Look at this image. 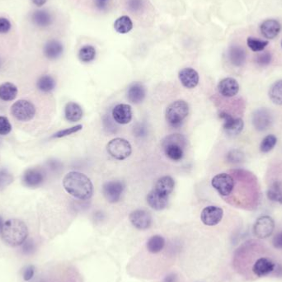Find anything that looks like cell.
<instances>
[{
  "mask_svg": "<svg viewBox=\"0 0 282 282\" xmlns=\"http://www.w3.org/2000/svg\"><path fill=\"white\" fill-rule=\"evenodd\" d=\"M212 185L222 197H229L235 188V181L228 173H219L212 178Z\"/></svg>",
  "mask_w": 282,
  "mask_h": 282,
  "instance_id": "7",
  "label": "cell"
},
{
  "mask_svg": "<svg viewBox=\"0 0 282 282\" xmlns=\"http://www.w3.org/2000/svg\"><path fill=\"white\" fill-rule=\"evenodd\" d=\"M112 117L115 122L121 125H127L132 122V107L128 104H118L112 109Z\"/></svg>",
  "mask_w": 282,
  "mask_h": 282,
  "instance_id": "16",
  "label": "cell"
},
{
  "mask_svg": "<svg viewBox=\"0 0 282 282\" xmlns=\"http://www.w3.org/2000/svg\"><path fill=\"white\" fill-rule=\"evenodd\" d=\"M229 61L236 67L243 66L246 61V52L243 47L234 45L229 50Z\"/></svg>",
  "mask_w": 282,
  "mask_h": 282,
  "instance_id": "23",
  "label": "cell"
},
{
  "mask_svg": "<svg viewBox=\"0 0 282 282\" xmlns=\"http://www.w3.org/2000/svg\"><path fill=\"white\" fill-rule=\"evenodd\" d=\"M11 22L6 17H0V34H5L11 29Z\"/></svg>",
  "mask_w": 282,
  "mask_h": 282,
  "instance_id": "41",
  "label": "cell"
},
{
  "mask_svg": "<svg viewBox=\"0 0 282 282\" xmlns=\"http://www.w3.org/2000/svg\"><path fill=\"white\" fill-rule=\"evenodd\" d=\"M267 196L272 202L282 204V181H275L268 188Z\"/></svg>",
  "mask_w": 282,
  "mask_h": 282,
  "instance_id": "28",
  "label": "cell"
},
{
  "mask_svg": "<svg viewBox=\"0 0 282 282\" xmlns=\"http://www.w3.org/2000/svg\"><path fill=\"white\" fill-rule=\"evenodd\" d=\"M1 237L10 247L22 245L27 239L28 229L24 222L17 219H8L2 224Z\"/></svg>",
  "mask_w": 282,
  "mask_h": 282,
  "instance_id": "2",
  "label": "cell"
},
{
  "mask_svg": "<svg viewBox=\"0 0 282 282\" xmlns=\"http://www.w3.org/2000/svg\"><path fill=\"white\" fill-rule=\"evenodd\" d=\"M1 65H2V62H1V60H0V67H1Z\"/></svg>",
  "mask_w": 282,
  "mask_h": 282,
  "instance_id": "48",
  "label": "cell"
},
{
  "mask_svg": "<svg viewBox=\"0 0 282 282\" xmlns=\"http://www.w3.org/2000/svg\"><path fill=\"white\" fill-rule=\"evenodd\" d=\"M63 187L69 194L76 199L86 201L93 194V185L90 179L79 172L67 173L63 179Z\"/></svg>",
  "mask_w": 282,
  "mask_h": 282,
  "instance_id": "1",
  "label": "cell"
},
{
  "mask_svg": "<svg viewBox=\"0 0 282 282\" xmlns=\"http://www.w3.org/2000/svg\"><path fill=\"white\" fill-rule=\"evenodd\" d=\"M278 143V138L274 135H268L260 143L261 152L266 153L273 150Z\"/></svg>",
  "mask_w": 282,
  "mask_h": 282,
  "instance_id": "34",
  "label": "cell"
},
{
  "mask_svg": "<svg viewBox=\"0 0 282 282\" xmlns=\"http://www.w3.org/2000/svg\"><path fill=\"white\" fill-rule=\"evenodd\" d=\"M124 189L125 184L123 182L111 181L103 185L102 192L107 202L110 203H117L122 198Z\"/></svg>",
  "mask_w": 282,
  "mask_h": 282,
  "instance_id": "9",
  "label": "cell"
},
{
  "mask_svg": "<svg viewBox=\"0 0 282 282\" xmlns=\"http://www.w3.org/2000/svg\"></svg>",
  "mask_w": 282,
  "mask_h": 282,
  "instance_id": "50",
  "label": "cell"
},
{
  "mask_svg": "<svg viewBox=\"0 0 282 282\" xmlns=\"http://www.w3.org/2000/svg\"><path fill=\"white\" fill-rule=\"evenodd\" d=\"M143 6V0H128V8L132 12H137Z\"/></svg>",
  "mask_w": 282,
  "mask_h": 282,
  "instance_id": "42",
  "label": "cell"
},
{
  "mask_svg": "<svg viewBox=\"0 0 282 282\" xmlns=\"http://www.w3.org/2000/svg\"><path fill=\"white\" fill-rule=\"evenodd\" d=\"M219 94L224 97H233L238 94L239 84L234 78H225L218 84Z\"/></svg>",
  "mask_w": 282,
  "mask_h": 282,
  "instance_id": "17",
  "label": "cell"
},
{
  "mask_svg": "<svg viewBox=\"0 0 282 282\" xmlns=\"http://www.w3.org/2000/svg\"><path fill=\"white\" fill-rule=\"evenodd\" d=\"M33 276H34V268L32 267V266L27 267V268L25 269L24 273H23V278H24V280L30 281L33 278Z\"/></svg>",
  "mask_w": 282,
  "mask_h": 282,
  "instance_id": "44",
  "label": "cell"
},
{
  "mask_svg": "<svg viewBox=\"0 0 282 282\" xmlns=\"http://www.w3.org/2000/svg\"><path fill=\"white\" fill-rule=\"evenodd\" d=\"M13 178L7 170H0V188H5L12 183Z\"/></svg>",
  "mask_w": 282,
  "mask_h": 282,
  "instance_id": "38",
  "label": "cell"
},
{
  "mask_svg": "<svg viewBox=\"0 0 282 282\" xmlns=\"http://www.w3.org/2000/svg\"><path fill=\"white\" fill-rule=\"evenodd\" d=\"M32 1L34 4L37 5L38 7H41V6L44 5L47 2V0H32Z\"/></svg>",
  "mask_w": 282,
  "mask_h": 282,
  "instance_id": "46",
  "label": "cell"
},
{
  "mask_svg": "<svg viewBox=\"0 0 282 282\" xmlns=\"http://www.w3.org/2000/svg\"><path fill=\"white\" fill-rule=\"evenodd\" d=\"M275 269V263L267 257L258 258L252 267V272L256 277H258V278L269 275L273 273Z\"/></svg>",
  "mask_w": 282,
  "mask_h": 282,
  "instance_id": "14",
  "label": "cell"
},
{
  "mask_svg": "<svg viewBox=\"0 0 282 282\" xmlns=\"http://www.w3.org/2000/svg\"><path fill=\"white\" fill-rule=\"evenodd\" d=\"M273 245L276 249L282 250V230L278 232L273 239Z\"/></svg>",
  "mask_w": 282,
  "mask_h": 282,
  "instance_id": "43",
  "label": "cell"
},
{
  "mask_svg": "<svg viewBox=\"0 0 282 282\" xmlns=\"http://www.w3.org/2000/svg\"><path fill=\"white\" fill-rule=\"evenodd\" d=\"M275 229V222L268 215H263L257 219L253 226V233L259 238H266L273 234Z\"/></svg>",
  "mask_w": 282,
  "mask_h": 282,
  "instance_id": "11",
  "label": "cell"
},
{
  "mask_svg": "<svg viewBox=\"0 0 282 282\" xmlns=\"http://www.w3.org/2000/svg\"><path fill=\"white\" fill-rule=\"evenodd\" d=\"M145 88L141 83H135L130 87L127 97L130 102L135 104L141 103L145 97Z\"/></svg>",
  "mask_w": 282,
  "mask_h": 282,
  "instance_id": "24",
  "label": "cell"
},
{
  "mask_svg": "<svg viewBox=\"0 0 282 282\" xmlns=\"http://www.w3.org/2000/svg\"><path fill=\"white\" fill-rule=\"evenodd\" d=\"M174 188H175V182L173 180V178L170 176H163L157 181L153 189L166 197H169L171 193L173 192Z\"/></svg>",
  "mask_w": 282,
  "mask_h": 282,
  "instance_id": "21",
  "label": "cell"
},
{
  "mask_svg": "<svg viewBox=\"0 0 282 282\" xmlns=\"http://www.w3.org/2000/svg\"><path fill=\"white\" fill-rule=\"evenodd\" d=\"M56 80L51 75H43L37 81V88L43 93H50L56 88Z\"/></svg>",
  "mask_w": 282,
  "mask_h": 282,
  "instance_id": "32",
  "label": "cell"
},
{
  "mask_svg": "<svg viewBox=\"0 0 282 282\" xmlns=\"http://www.w3.org/2000/svg\"><path fill=\"white\" fill-rule=\"evenodd\" d=\"M253 127L258 132H264L272 127L273 117L269 110L267 108H259L256 110L253 114Z\"/></svg>",
  "mask_w": 282,
  "mask_h": 282,
  "instance_id": "10",
  "label": "cell"
},
{
  "mask_svg": "<svg viewBox=\"0 0 282 282\" xmlns=\"http://www.w3.org/2000/svg\"><path fill=\"white\" fill-rule=\"evenodd\" d=\"M187 143L188 141L183 135L173 134L163 140L162 147L169 159L178 162L183 159Z\"/></svg>",
  "mask_w": 282,
  "mask_h": 282,
  "instance_id": "3",
  "label": "cell"
},
{
  "mask_svg": "<svg viewBox=\"0 0 282 282\" xmlns=\"http://www.w3.org/2000/svg\"><path fill=\"white\" fill-rule=\"evenodd\" d=\"M268 95L274 104L282 105V79L277 81L271 86Z\"/></svg>",
  "mask_w": 282,
  "mask_h": 282,
  "instance_id": "29",
  "label": "cell"
},
{
  "mask_svg": "<svg viewBox=\"0 0 282 282\" xmlns=\"http://www.w3.org/2000/svg\"><path fill=\"white\" fill-rule=\"evenodd\" d=\"M129 218L132 225L141 230L148 229L152 224V216L144 210H136L131 213Z\"/></svg>",
  "mask_w": 282,
  "mask_h": 282,
  "instance_id": "13",
  "label": "cell"
},
{
  "mask_svg": "<svg viewBox=\"0 0 282 282\" xmlns=\"http://www.w3.org/2000/svg\"><path fill=\"white\" fill-rule=\"evenodd\" d=\"M96 56V50L92 46H84L80 49L78 52V58L84 63H88L93 61Z\"/></svg>",
  "mask_w": 282,
  "mask_h": 282,
  "instance_id": "33",
  "label": "cell"
},
{
  "mask_svg": "<svg viewBox=\"0 0 282 282\" xmlns=\"http://www.w3.org/2000/svg\"><path fill=\"white\" fill-rule=\"evenodd\" d=\"M178 282V277L175 275V274H169V275L167 276L164 279H163V282Z\"/></svg>",
  "mask_w": 282,
  "mask_h": 282,
  "instance_id": "45",
  "label": "cell"
},
{
  "mask_svg": "<svg viewBox=\"0 0 282 282\" xmlns=\"http://www.w3.org/2000/svg\"><path fill=\"white\" fill-rule=\"evenodd\" d=\"M107 150L115 159L124 160L132 154V148L129 141L123 138H116L107 143Z\"/></svg>",
  "mask_w": 282,
  "mask_h": 282,
  "instance_id": "6",
  "label": "cell"
},
{
  "mask_svg": "<svg viewBox=\"0 0 282 282\" xmlns=\"http://www.w3.org/2000/svg\"><path fill=\"white\" fill-rule=\"evenodd\" d=\"M147 202L152 209L155 211H162L165 209L168 203V197L161 194L153 189L147 196Z\"/></svg>",
  "mask_w": 282,
  "mask_h": 282,
  "instance_id": "20",
  "label": "cell"
},
{
  "mask_svg": "<svg viewBox=\"0 0 282 282\" xmlns=\"http://www.w3.org/2000/svg\"><path fill=\"white\" fill-rule=\"evenodd\" d=\"M115 30L118 33L126 34L132 29L133 23L131 18L128 16H122L116 20L114 23Z\"/></svg>",
  "mask_w": 282,
  "mask_h": 282,
  "instance_id": "31",
  "label": "cell"
},
{
  "mask_svg": "<svg viewBox=\"0 0 282 282\" xmlns=\"http://www.w3.org/2000/svg\"><path fill=\"white\" fill-rule=\"evenodd\" d=\"M63 45L56 40H51L46 43L44 55L49 60H56L63 53Z\"/></svg>",
  "mask_w": 282,
  "mask_h": 282,
  "instance_id": "22",
  "label": "cell"
},
{
  "mask_svg": "<svg viewBox=\"0 0 282 282\" xmlns=\"http://www.w3.org/2000/svg\"><path fill=\"white\" fill-rule=\"evenodd\" d=\"M228 160L230 163H240L243 160V153L239 150H232L228 153Z\"/></svg>",
  "mask_w": 282,
  "mask_h": 282,
  "instance_id": "40",
  "label": "cell"
},
{
  "mask_svg": "<svg viewBox=\"0 0 282 282\" xmlns=\"http://www.w3.org/2000/svg\"><path fill=\"white\" fill-rule=\"evenodd\" d=\"M247 44L252 51L254 52H259V51H263L266 47H268V42L257 39L254 37H248L247 40Z\"/></svg>",
  "mask_w": 282,
  "mask_h": 282,
  "instance_id": "35",
  "label": "cell"
},
{
  "mask_svg": "<svg viewBox=\"0 0 282 282\" xmlns=\"http://www.w3.org/2000/svg\"><path fill=\"white\" fill-rule=\"evenodd\" d=\"M65 116L69 122H78L83 117L82 107L76 102H68L65 108Z\"/></svg>",
  "mask_w": 282,
  "mask_h": 282,
  "instance_id": "25",
  "label": "cell"
},
{
  "mask_svg": "<svg viewBox=\"0 0 282 282\" xmlns=\"http://www.w3.org/2000/svg\"><path fill=\"white\" fill-rule=\"evenodd\" d=\"M261 32L267 39H273L278 37L282 30V25L278 20L268 19L261 24Z\"/></svg>",
  "mask_w": 282,
  "mask_h": 282,
  "instance_id": "19",
  "label": "cell"
},
{
  "mask_svg": "<svg viewBox=\"0 0 282 282\" xmlns=\"http://www.w3.org/2000/svg\"><path fill=\"white\" fill-rule=\"evenodd\" d=\"M44 181L45 173L39 168H28L22 177V183L27 188H38Z\"/></svg>",
  "mask_w": 282,
  "mask_h": 282,
  "instance_id": "15",
  "label": "cell"
},
{
  "mask_svg": "<svg viewBox=\"0 0 282 282\" xmlns=\"http://www.w3.org/2000/svg\"><path fill=\"white\" fill-rule=\"evenodd\" d=\"M178 78L181 83L189 89L197 87L199 83V74L192 68L183 69L178 73Z\"/></svg>",
  "mask_w": 282,
  "mask_h": 282,
  "instance_id": "18",
  "label": "cell"
},
{
  "mask_svg": "<svg viewBox=\"0 0 282 282\" xmlns=\"http://www.w3.org/2000/svg\"><path fill=\"white\" fill-rule=\"evenodd\" d=\"M32 22L39 27H47L52 23L51 13L46 10H37L32 15Z\"/></svg>",
  "mask_w": 282,
  "mask_h": 282,
  "instance_id": "27",
  "label": "cell"
},
{
  "mask_svg": "<svg viewBox=\"0 0 282 282\" xmlns=\"http://www.w3.org/2000/svg\"><path fill=\"white\" fill-rule=\"evenodd\" d=\"M165 246V239L160 235L151 237L147 242V249L151 253H158L163 250Z\"/></svg>",
  "mask_w": 282,
  "mask_h": 282,
  "instance_id": "30",
  "label": "cell"
},
{
  "mask_svg": "<svg viewBox=\"0 0 282 282\" xmlns=\"http://www.w3.org/2000/svg\"><path fill=\"white\" fill-rule=\"evenodd\" d=\"M189 114V106L183 100H178L171 103L166 110V121L171 127L177 128L182 126Z\"/></svg>",
  "mask_w": 282,
  "mask_h": 282,
  "instance_id": "4",
  "label": "cell"
},
{
  "mask_svg": "<svg viewBox=\"0 0 282 282\" xmlns=\"http://www.w3.org/2000/svg\"><path fill=\"white\" fill-rule=\"evenodd\" d=\"M219 118L223 120V128L225 133L229 137H236L240 134L244 127V122L241 118L232 117L228 112H222L219 113Z\"/></svg>",
  "mask_w": 282,
  "mask_h": 282,
  "instance_id": "8",
  "label": "cell"
},
{
  "mask_svg": "<svg viewBox=\"0 0 282 282\" xmlns=\"http://www.w3.org/2000/svg\"><path fill=\"white\" fill-rule=\"evenodd\" d=\"M82 129H83V126H82V125H77L75 127L67 128V129L61 130V131H60V132L54 135L52 137H53V138H63V137H68V136H70V135L77 133V132H79V131H81Z\"/></svg>",
  "mask_w": 282,
  "mask_h": 282,
  "instance_id": "36",
  "label": "cell"
},
{
  "mask_svg": "<svg viewBox=\"0 0 282 282\" xmlns=\"http://www.w3.org/2000/svg\"><path fill=\"white\" fill-rule=\"evenodd\" d=\"M11 114L18 122H29L36 115V107L28 100L20 99L15 102L11 107Z\"/></svg>",
  "mask_w": 282,
  "mask_h": 282,
  "instance_id": "5",
  "label": "cell"
},
{
  "mask_svg": "<svg viewBox=\"0 0 282 282\" xmlns=\"http://www.w3.org/2000/svg\"><path fill=\"white\" fill-rule=\"evenodd\" d=\"M18 89L17 86L10 82H6L0 85V99L4 102H10L17 97Z\"/></svg>",
  "mask_w": 282,
  "mask_h": 282,
  "instance_id": "26",
  "label": "cell"
},
{
  "mask_svg": "<svg viewBox=\"0 0 282 282\" xmlns=\"http://www.w3.org/2000/svg\"><path fill=\"white\" fill-rule=\"evenodd\" d=\"M12 132V125L9 120L3 116H0V136H7Z\"/></svg>",
  "mask_w": 282,
  "mask_h": 282,
  "instance_id": "37",
  "label": "cell"
},
{
  "mask_svg": "<svg viewBox=\"0 0 282 282\" xmlns=\"http://www.w3.org/2000/svg\"><path fill=\"white\" fill-rule=\"evenodd\" d=\"M271 61H272V55L268 51L263 52V54H260L256 57V63L258 64V66H268L271 63Z\"/></svg>",
  "mask_w": 282,
  "mask_h": 282,
  "instance_id": "39",
  "label": "cell"
},
{
  "mask_svg": "<svg viewBox=\"0 0 282 282\" xmlns=\"http://www.w3.org/2000/svg\"><path fill=\"white\" fill-rule=\"evenodd\" d=\"M2 224H3V222H2V217L0 216V232L2 229Z\"/></svg>",
  "mask_w": 282,
  "mask_h": 282,
  "instance_id": "47",
  "label": "cell"
},
{
  "mask_svg": "<svg viewBox=\"0 0 282 282\" xmlns=\"http://www.w3.org/2000/svg\"><path fill=\"white\" fill-rule=\"evenodd\" d=\"M224 212L220 207L210 206L206 207L201 214L202 223L207 226H214L221 221Z\"/></svg>",
  "mask_w": 282,
  "mask_h": 282,
  "instance_id": "12",
  "label": "cell"
},
{
  "mask_svg": "<svg viewBox=\"0 0 282 282\" xmlns=\"http://www.w3.org/2000/svg\"><path fill=\"white\" fill-rule=\"evenodd\" d=\"M102 1H104V0H102Z\"/></svg>",
  "mask_w": 282,
  "mask_h": 282,
  "instance_id": "49",
  "label": "cell"
}]
</instances>
